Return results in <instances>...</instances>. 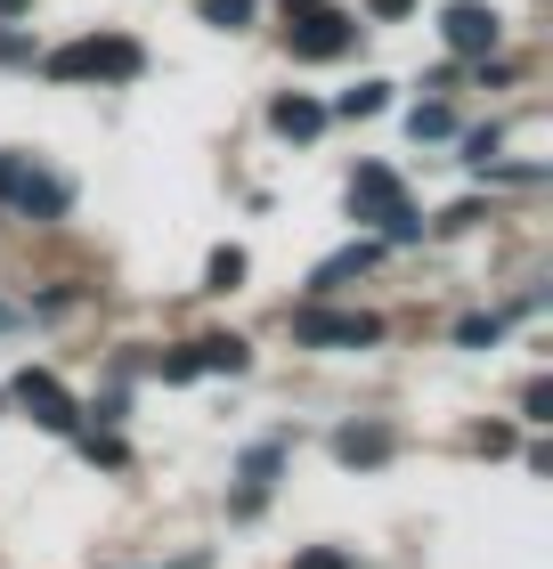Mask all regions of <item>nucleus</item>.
I'll return each instance as SVG.
<instances>
[{
	"label": "nucleus",
	"mask_w": 553,
	"mask_h": 569,
	"mask_svg": "<svg viewBox=\"0 0 553 569\" xmlns=\"http://www.w3.org/2000/svg\"><path fill=\"white\" fill-rule=\"evenodd\" d=\"M139 66H147V49L130 33H82V41H66V49L41 58L49 82H130Z\"/></svg>",
	"instance_id": "f257e3e1"
},
{
	"label": "nucleus",
	"mask_w": 553,
	"mask_h": 569,
	"mask_svg": "<svg viewBox=\"0 0 553 569\" xmlns=\"http://www.w3.org/2000/svg\"><path fill=\"white\" fill-rule=\"evenodd\" d=\"M350 220H375L391 244L424 237V220H415V203H407V188H399V171H391V163H358L350 171Z\"/></svg>",
	"instance_id": "f03ea898"
},
{
	"label": "nucleus",
	"mask_w": 553,
	"mask_h": 569,
	"mask_svg": "<svg viewBox=\"0 0 553 569\" xmlns=\"http://www.w3.org/2000/svg\"><path fill=\"white\" fill-rule=\"evenodd\" d=\"M285 41H294V58H342L358 41V17L334 0H285Z\"/></svg>",
	"instance_id": "7ed1b4c3"
},
{
	"label": "nucleus",
	"mask_w": 553,
	"mask_h": 569,
	"mask_svg": "<svg viewBox=\"0 0 553 569\" xmlns=\"http://www.w3.org/2000/svg\"><path fill=\"white\" fill-rule=\"evenodd\" d=\"M294 342L309 350H366V342H383V318H366V309H294Z\"/></svg>",
	"instance_id": "20e7f679"
},
{
	"label": "nucleus",
	"mask_w": 553,
	"mask_h": 569,
	"mask_svg": "<svg viewBox=\"0 0 553 569\" xmlns=\"http://www.w3.org/2000/svg\"><path fill=\"white\" fill-rule=\"evenodd\" d=\"M0 203H17V212H33V220H58L66 212V179L17 163V154H0Z\"/></svg>",
	"instance_id": "39448f33"
},
{
	"label": "nucleus",
	"mask_w": 553,
	"mask_h": 569,
	"mask_svg": "<svg viewBox=\"0 0 553 569\" xmlns=\"http://www.w3.org/2000/svg\"><path fill=\"white\" fill-rule=\"evenodd\" d=\"M196 375H245V342L236 333H204V342L164 358V382H196Z\"/></svg>",
	"instance_id": "423d86ee"
},
{
	"label": "nucleus",
	"mask_w": 553,
	"mask_h": 569,
	"mask_svg": "<svg viewBox=\"0 0 553 569\" xmlns=\"http://www.w3.org/2000/svg\"><path fill=\"white\" fill-rule=\"evenodd\" d=\"M440 41L456 49V58H488L496 49V9L488 0H447L440 9Z\"/></svg>",
	"instance_id": "0eeeda50"
},
{
	"label": "nucleus",
	"mask_w": 553,
	"mask_h": 569,
	"mask_svg": "<svg viewBox=\"0 0 553 569\" xmlns=\"http://www.w3.org/2000/svg\"><path fill=\"white\" fill-rule=\"evenodd\" d=\"M17 407H24V416H33L41 431H73V423H82V407L66 399V382H58V375H41V367H24V375H17Z\"/></svg>",
	"instance_id": "6e6552de"
},
{
	"label": "nucleus",
	"mask_w": 553,
	"mask_h": 569,
	"mask_svg": "<svg viewBox=\"0 0 553 569\" xmlns=\"http://www.w3.org/2000/svg\"><path fill=\"white\" fill-rule=\"evenodd\" d=\"M269 122H277L285 139H318V131H326V107H318V98H277Z\"/></svg>",
	"instance_id": "1a4fd4ad"
},
{
	"label": "nucleus",
	"mask_w": 553,
	"mask_h": 569,
	"mask_svg": "<svg viewBox=\"0 0 553 569\" xmlns=\"http://www.w3.org/2000/svg\"><path fill=\"white\" fill-rule=\"evenodd\" d=\"M334 456H342V463H383V456H391V431H375V423L358 431V423H350V431H334Z\"/></svg>",
	"instance_id": "9d476101"
},
{
	"label": "nucleus",
	"mask_w": 553,
	"mask_h": 569,
	"mask_svg": "<svg viewBox=\"0 0 553 569\" xmlns=\"http://www.w3.org/2000/svg\"><path fill=\"white\" fill-rule=\"evenodd\" d=\"M375 252H383V244H350V252H334V261H318V277H309V284H318V293H334V284H350L358 269H375Z\"/></svg>",
	"instance_id": "9b49d317"
},
{
	"label": "nucleus",
	"mask_w": 553,
	"mask_h": 569,
	"mask_svg": "<svg viewBox=\"0 0 553 569\" xmlns=\"http://www.w3.org/2000/svg\"><path fill=\"white\" fill-rule=\"evenodd\" d=\"M383 107H391V82H358V90H342V98H334V114H350V122L383 114Z\"/></svg>",
	"instance_id": "f8f14e48"
},
{
	"label": "nucleus",
	"mask_w": 553,
	"mask_h": 569,
	"mask_svg": "<svg viewBox=\"0 0 553 569\" xmlns=\"http://www.w3.org/2000/svg\"><path fill=\"white\" fill-rule=\"evenodd\" d=\"M204 284H213V293L245 284V252H236V244H220V252H213V269H204Z\"/></svg>",
	"instance_id": "ddd939ff"
},
{
	"label": "nucleus",
	"mask_w": 553,
	"mask_h": 569,
	"mask_svg": "<svg viewBox=\"0 0 553 569\" xmlns=\"http://www.w3.org/2000/svg\"><path fill=\"white\" fill-rule=\"evenodd\" d=\"M204 24H220V33H245V24H253V0H204Z\"/></svg>",
	"instance_id": "4468645a"
},
{
	"label": "nucleus",
	"mask_w": 553,
	"mask_h": 569,
	"mask_svg": "<svg viewBox=\"0 0 553 569\" xmlns=\"http://www.w3.org/2000/svg\"><path fill=\"white\" fill-rule=\"evenodd\" d=\"M407 131H415V139H447V131H456V114H447V107H415Z\"/></svg>",
	"instance_id": "2eb2a0df"
},
{
	"label": "nucleus",
	"mask_w": 553,
	"mask_h": 569,
	"mask_svg": "<svg viewBox=\"0 0 553 569\" xmlns=\"http://www.w3.org/2000/svg\"><path fill=\"white\" fill-rule=\"evenodd\" d=\"M496 333H505V318H464V326H456V342H464V350H481V342H496Z\"/></svg>",
	"instance_id": "dca6fc26"
},
{
	"label": "nucleus",
	"mask_w": 553,
	"mask_h": 569,
	"mask_svg": "<svg viewBox=\"0 0 553 569\" xmlns=\"http://www.w3.org/2000/svg\"><path fill=\"white\" fill-rule=\"evenodd\" d=\"M496 147H505V131H472V139H464V163H481V171H488V163H496Z\"/></svg>",
	"instance_id": "f3484780"
},
{
	"label": "nucleus",
	"mask_w": 553,
	"mask_h": 569,
	"mask_svg": "<svg viewBox=\"0 0 553 569\" xmlns=\"http://www.w3.org/2000/svg\"><path fill=\"white\" fill-rule=\"evenodd\" d=\"M82 456H90V463H122V439H115V431H90Z\"/></svg>",
	"instance_id": "a211bd4d"
},
{
	"label": "nucleus",
	"mask_w": 553,
	"mask_h": 569,
	"mask_svg": "<svg viewBox=\"0 0 553 569\" xmlns=\"http://www.w3.org/2000/svg\"><path fill=\"white\" fill-rule=\"evenodd\" d=\"M530 423H553V382H530Z\"/></svg>",
	"instance_id": "6ab92c4d"
},
{
	"label": "nucleus",
	"mask_w": 553,
	"mask_h": 569,
	"mask_svg": "<svg viewBox=\"0 0 553 569\" xmlns=\"http://www.w3.org/2000/svg\"><path fill=\"white\" fill-rule=\"evenodd\" d=\"M294 569H350V553H334V546H318V553H302Z\"/></svg>",
	"instance_id": "aec40b11"
},
{
	"label": "nucleus",
	"mask_w": 553,
	"mask_h": 569,
	"mask_svg": "<svg viewBox=\"0 0 553 569\" xmlns=\"http://www.w3.org/2000/svg\"><path fill=\"white\" fill-rule=\"evenodd\" d=\"M24 58H33V41H24V33H0V66H24Z\"/></svg>",
	"instance_id": "412c9836"
},
{
	"label": "nucleus",
	"mask_w": 553,
	"mask_h": 569,
	"mask_svg": "<svg viewBox=\"0 0 553 569\" xmlns=\"http://www.w3.org/2000/svg\"><path fill=\"white\" fill-rule=\"evenodd\" d=\"M366 9H375V17H407L415 0H366Z\"/></svg>",
	"instance_id": "4be33fe9"
},
{
	"label": "nucleus",
	"mask_w": 553,
	"mask_h": 569,
	"mask_svg": "<svg viewBox=\"0 0 553 569\" xmlns=\"http://www.w3.org/2000/svg\"><path fill=\"white\" fill-rule=\"evenodd\" d=\"M24 9H33V0H0V17H24Z\"/></svg>",
	"instance_id": "5701e85b"
}]
</instances>
